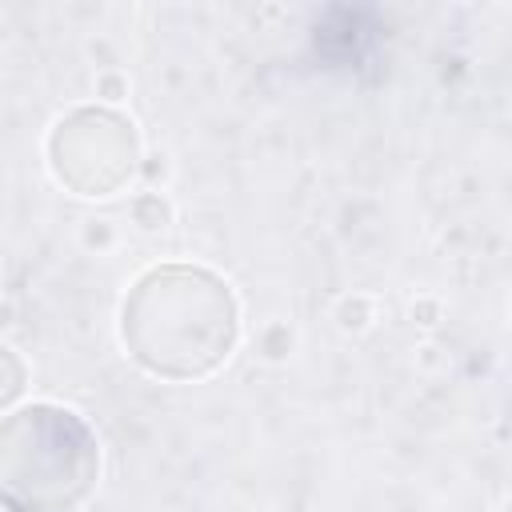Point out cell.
<instances>
[{
    "instance_id": "6da1fadb",
    "label": "cell",
    "mask_w": 512,
    "mask_h": 512,
    "mask_svg": "<svg viewBox=\"0 0 512 512\" xmlns=\"http://www.w3.org/2000/svg\"><path fill=\"white\" fill-rule=\"evenodd\" d=\"M96 476V444L72 412L24 408L0 424V504L68 512Z\"/></svg>"
}]
</instances>
